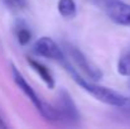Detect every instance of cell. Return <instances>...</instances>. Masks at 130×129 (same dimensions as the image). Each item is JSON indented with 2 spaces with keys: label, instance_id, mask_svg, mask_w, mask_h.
<instances>
[{
  "label": "cell",
  "instance_id": "8",
  "mask_svg": "<svg viewBox=\"0 0 130 129\" xmlns=\"http://www.w3.org/2000/svg\"><path fill=\"white\" fill-rule=\"evenodd\" d=\"M57 8H58V13L63 18H73L77 11L75 0H58Z\"/></svg>",
  "mask_w": 130,
  "mask_h": 129
},
{
  "label": "cell",
  "instance_id": "10",
  "mask_svg": "<svg viewBox=\"0 0 130 129\" xmlns=\"http://www.w3.org/2000/svg\"><path fill=\"white\" fill-rule=\"evenodd\" d=\"M17 38H18V42L20 43L22 46H25V44H28L32 41V33L25 27H18V29H17Z\"/></svg>",
  "mask_w": 130,
  "mask_h": 129
},
{
  "label": "cell",
  "instance_id": "9",
  "mask_svg": "<svg viewBox=\"0 0 130 129\" xmlns=\"http://www.w3.org/2000/svg\"><path fill=\"white\" fill-rule=\"evenodd\" d=\"M118 72L121 76H130V52L124 53L118 61Z\"/></svg>",
  "mask_w": 130,
  "mask_h": 129
},
{
  "label": "cell",
  "instance_id": "4",
  "mask_svg": "<svg viewBox=\"0 0 130 129\" xmlns=\"http://www.w3.org/2000/svg\"><path fill=\"white\" fill-rule=\"evenodd\" d=\"M59 120H64L67 123H76L80 119V114L76 104L66 90H61L57 96V106H56Z\"/></svg>",
  "mask_w": 130,
  "mask_h": 129
},
{
  "label": "cell",
  "instance_id": "14",
  "mask_svg": "<svg viewBox=\"0 0 130 129\" xmlns=\"http://www.w3.org/2000/svg\"><path fill=\"white\" fill-rule=\"evenodd\" d=\"M129 85H130V82H129Z\"/></svg>",
  "mask_w": 130,
  "mask_h": 129
},
{
  "label": "cell",
  "instance_id": "6",
  "mask_svg": "<svg viewBox=\"0 0 130 129\" xmlns=\"http://www.w3.org/2000/svg\"><path fill=\"white\" fill-rule=\"evenodd\" d=\"M33 51L38 56H42V57L49 58V60H56L58 62H62L66 60L64 53L61 49V47L49 37L38 38L33 46Z\"/></svg>",
  "mask_w": 130,
  "mask_h": 129
},
{
  "label": "cell",
  "instance_id": "5",
  "mask_svg": "<svg viewBox=\"0 0 130 129\" xmlns=\"http://www.w3.org/2000/svg\"><path fill=\"white\" fill-rule=\"evenodd\" d=\"M105 10L107 17L114 23L130 27V4L123 0H109Z\"/></svg>",
  "mask_w": 130,
  "mask_h": 129
},
{
  "label": "cell",
  "instance_id": "13",
  "mask_svg": "<svg viewBox=\"0 0 130 129\" xmlns=\"http://www.w3.org/2000/svg\"><path fill=\"white\" fill-rule=\"evenodd\" d=\"M0 128H6V125H5L4 122H3V119H0Z\"/></svg>",
  "mask_w": 130,
  "mask_h": 129
},
{
  "label": "cell",
  "instance_id": "1",
  "mask_svg": "<svg viewBox=\"0 0 130 129\" xmlns=\"http://www.w3.org/2000/svg\"><path fill=\"white\" fill-rule=\"evenodd\" d=\"M64 68L67 70V72L71 75V77L81 86L85 91H87L91 96H93L95 99H97L101 103H105L107 105H111V106H116V108H123L125 101H126V97L128 96H124L109 87H104V86H100L95 82H91V81H87L86 79H84L73 67L70 62H67V60L62 61L61 62Z\"/></svg>",
  "mask_w": 130,
  "mask_h": 129
},
{
  "label": "cell",
  "instance_id": "7",
  "mask_svg": "<svg viewBox=\"0 0 130 129\" xmlns=\"http://www.w3.org/2000/svg\"><path fill=\"white\" fill-rule=\"evenodd\" d=\"M28 63H29V66L38 74V76L44 81V84L47 85L48 89H54V79H53L52 74L49 72V70H48L44 65L39 63L38 61H36V60H33V58H29V57H28Z\"/></svg>",
  "mask_w": 130,
  "mask_h": 129
},
{
  "label": "cell",
  "instance_id": "11",
  "mask_svg": "<svg viewBox=\"0 0 130 129\" xmlns=\"http://www.w3.org/2000/svg\"><path fill=\"white\" fill-rule=\"evenodd\" d=\"M3 1L10 9H20L24 5V0H3Z\"/></svg>",
  "mask_w": 130,
  "mask_h": 129
},
{
  "label": "cell",
  "instance_id": "12",
  "mask_svg": "<svg viewBox=\"0 0 130 129\" xmlns=\"http://www.w3.org/2000/svg\"><path fill=\"white\" fill-rule=\"evenodd\" d=\"M124 111H126V113H129L130 114V96L126 97V101H125V104H124V106L121 108Z\"/></svg>",
  "mask_w": 130,
  "mask_h": 129
},
{
  "label": "cell",
  "instance_id": "2",
  "mask_svg": "<svg viewBox=\"0 0 130 129\" xmlns=\"http://www.w3.org/2000/svg\"><path fill=\"white\" fill-rule=\"evenodd\" d=\"M11 74H13L14 82L27 95V97L33 103V105L37 108V110L41 113L42 117H44L47 120H51V122L59 120V115H58V111H57L56 106H52V105L44 103L43 100H41L39 96L37 95V92L32 89V86L27 82V80L23 77V75L18 71V68L15 66H11Z\"/></svg>",
  "mask_w": 130,
  "mask_h": 129
},
{
  "label": "cell",
  "instance_id": "3",
  "mask_svg": "<svg viewBox=\"0 0 130 129\" xmlns=\"http://www.w3.org/2000/svg\"><path fill=\"white\" fill-rule=\"evenodd\" d=\"M66 51H67V54L70 56V58L72 60V62L76 65V67H78L87 77H90L92 80H100L102 77V72L100 71V68L97 66H95L91 61H88V58L78 48L68 44V46H66Z\"/></svg>",
  "mask_w": 130,
  "mask_h": 129
}]
</instances>
